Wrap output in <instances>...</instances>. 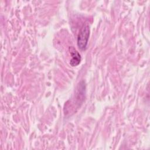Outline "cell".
<instances>
[{
    "label": "cell",
    "instance_id": "obj_2",
    "mask_svg": "<svg viewBox=\"0 0 150 150\" xmlns=\"http://www.w3.org/2000/svg\"><path fill=\"white\" fill-rule=\"evenodd\" d=\"M69 50L71 56V59L70 61V64L73 67L78 66L81 61L80 54L73 46L69 47Z\"/></svg>",
    "mask_w": 150,
    "mask_h": 150
},
{
    "label": "cell",
    "instance_id": "obj_1",
    "mask_svg": "<svg viewBox=\"0 0 150 150\" xmlns=\"http://www.w3.org/2000/svg\"><path fill=\"white\" fill-rule=\"evenodd\" d=\"M89 35V26L87 24H84L81 28L77 36V46L80 50H84L86 49Z\"/></svg>",
    "mask_w": 150,
    "mask_h": 150
}]
</instances>
